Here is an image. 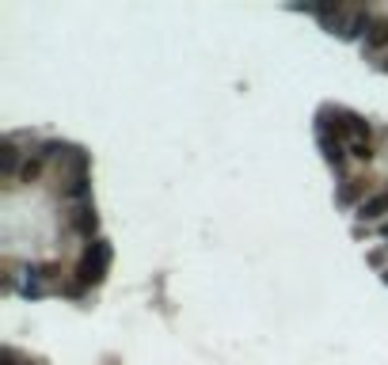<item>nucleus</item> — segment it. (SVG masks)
<instances>
[{
    "label": "nucleus",
    "instance_id": "nucleus-4",
    "mask_svg": "<svg viewBox=\"0 0 388 365\" xmlns=\"http://www.w3.org/2000/svg\"><path fill=\"white\" fill-rule=\"evenodd\" d=\"M15 167H19V152H15L12 141H4V144H0V171L15 175Z\"/></svg>",
    "mask_w": 388,
    "mask_h": 365
},
{
    "label": "nucleus",
    "instance_id": "nucleus-1",
    "mask_svg": "<svg viewBox=\"0 0 388 365\" xmlns=\"http://www.w3.org/2000/svg\"><path fill=\"white\" fill-rule=\"evenodd\" d=\"M107 263H111V247H107V240H91V247L84 251V259H80V266H76V274H80L84 286H95V281H103Z\"/></svg>",
    "mask_w": 388,
    "mask_h": 365
},
{
    "label": "nucleus",
    "instance_id": "nucleus-3",
    "mask_svg": "<svg viewBox=\"0 0 388 365\" xmlns=\"http://www.w3.org/2000/svg\"><path fill=\"white\" fill-rule=\"evenodd\" d=\"M365 46H369V50L388 46V15H377V19L369 23V30H365Z\"/></svg>",
    "mask_w": 388,
    "mask_h": 365
},
{
    "label": "nucleus",
    "instance_id": "nucleus-10",
    "mask_svg": "<svg viewBox=\"0 0 388 365\" xmlns=\"http://www.w3.org/2000/svg\"><path fill=\"white\" fill-rule=\"evenodd\" d=\"M385 281H388V274H385Z\"/></svg>",
    "mask_w": 388,
    "mask_h": 365
},
{
    "label": "nucleus",
    "instance_id": "nucleus-2",
    "mask_svg": "<svg viewBox=\"0 0 388 365\" xmlns=\"http://www.w3.org/2000/svg\"><path fill=\"white\" fill-rule=\"evenodd\" d=\"M385 209H388V190H377V194H369L362 205H358V217H362V221H373V217H380Z\"/></svg>",
    "mask_w": 388,
    "mask_h": 365
},
{
    "label": "nucleus",
    "instance_id": "nucleus-6",
    "mask_svg": "<svg viewBox=\"0 0 388 365\" xmlns=\"http://www.w3.org/2000/svg\"><path fill=\"white\" fill-rule=\"evenodd\" d=\"M73 225L80 228V232H91V228H95V213H88V209H76Z\"/></svg>",
    "mask_w": 388,
    "mask_h": 365
},
{
    "label": "nucleus",
    "instance_id": "nucleus-9",
    "mask_svg": "<svg viewBox=\"0 0 388 365\" xmlns=\"http://www.w3.org/2000/svg\"><path fill=\"white\" fill-rule=\"evenodd\" d=\"M4 365H23V362H15V354H4Z\"/></svg>",
    "mask_w": 388,
    "mask_h": 365
},
{
    "label": "nucleus",
    "instance_id": "nucleus-5",
    "mask_svg": "<svg viewBox=\"0 0 388 365\" xmlns=\"http://www.w3.org/2000/svg\"><path fill=\"white\" fill-rule=\"evenodd\" d=\"M350 152H354L358 160H369V156H373V144H369V137H350Z\"/></svg>",
    "mask_w": 388,
    "mask_h": 365
},
{
    "label": "nucleus",
    "instance_id": "nucleus-7",
    "mask_svg": "<svg viewBox=\"0 0 388 365\" xmlns=\"http://www.w3.org/2000/svg\"><path fill=\"white\" fill-rule=\"evenodd\" d=\"M362 194V179H347V187L339 190V202H354Z\"/></svg>",
    "mask_w": 388,
    "mask_h": 365
},
{
    "label": "nucleus",
    "instance_id": "nucleus-8",
    "mask_svg": "<svg viewBox=\"0 0 388 365\" xmlns=\"http://www.w3.org/2000/svg\"><path fill=\"white\" fill-rule=\"evenodd\" d=\"M324 149H327V160H331V164H342V144L339 141H327L324 137Z\"/></svg>",
    "mask_w": 388,
    "mask_h": 365
}]
</instances>
